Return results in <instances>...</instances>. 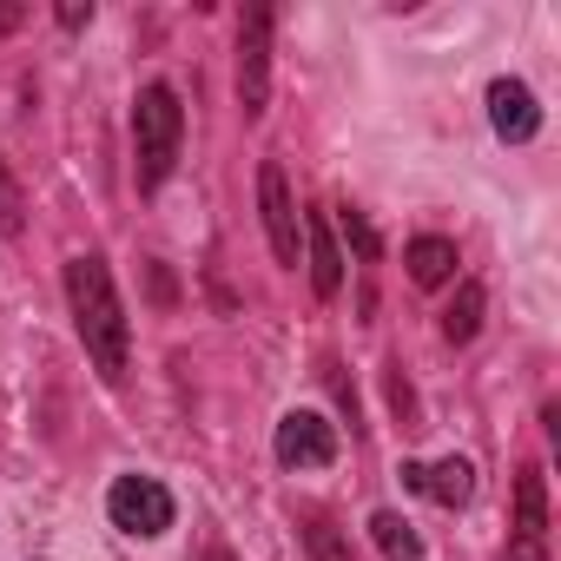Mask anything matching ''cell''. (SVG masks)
Segmentation results:
<instances>
[{
	"label": "cell",
	"instance_id": "cell-16",
	"mask_svg": "<svg viewBox=\"0 0 561 561\" xmlns=\"http://www.w3.org/2000/svg\"><path fill=\"white\" fill-rule=\"evenodd\" d=\"M331 231H344V238H351V251H357V264H377V251H383V244H377V231H370V218H364L357 205H344V211L331 218Z\"/></svg>",
	"mask_w": 561,
	"mask_h": 561
},
{
	"label": "cell",
	"instance_id": "cell-9",
	"mask_svg": "<svg viewBox=\"0 0 561 561\" xmlns=\"http://www.w3.org/2000/svg\"><path fill=\"white\" fill-rule=\"evenodd\" d=\"M305 251H311V291L318 298H337L344 291V251H337V231L324 211L305 218Z\"/></svg>",
	"mask_w": 561,
	"mask_h": 561
},
{
	"label": "cell",
	"instance_id": "cell-15",
	"mask_svg": "<svg viewBox=\"0 0 561 561\" xmlns=\"http://www.w3.org/2000/svg\"><path fill=\"white\" fill-rule=\"evenodd\" d=\"M27 231V192L8 165V152H0V238H21Z\"/></svg>",
	"mask_w": 561,
	"mask_h": 561
},
{
	"label": "cell",
	"instance_id": "cell-11",
	"mask_svg": "<svg viewBox=\"0 0 561 561\" xmlns=\"http://www.w3.org/2000/svg\"><path fill=\"white\" fill-rule=\"evenodd\" d=\"M298 535H305L311 561H357L351 528H337V515H324V508H298Z\"/></svg>",
	"mask_w": 561,
	"mask_h": 561
},
{
	"label": "cell",
	"instance_id": "cell-2",
	"mask_svg": "<svg viewBox=\"0 0 561 561\" xmlns=\"http://www.w3.org/2000/svg\"><path fill=\"white\" fill-rule=\"evenodd\" d=\"M179 146H185V106L165 80L139 87L133 100V185L152 198L172 172H179Z\"/></svg>",
	"mask_w": 561,
	"mask_h": 561
},
{
	"label": "cell",
	"instance_id": "cell-12",
	"mask_svg": "<svg viewBox=\"0 0 561 561\" xmlns=\"http://www.w3.org/2000/svg\"><path fill=\"white\" fill-rule=\"evenodd\" d=\"M423 495L443 502V508H469V495H476V462H469V456H449V462L423 469Z\"/></svg>",
	"mask_w": 561,
	"mask_h": 561
},
{
	"label": "cell",
	"instance_id": "cell-5",
	"mask_svg": "<svg viewBox=\"0 0 561 561\" xmlns=\"http://www.w3.org/2000/svg\"><path fill=\"white\" fill-rule=\"evenodd\" d=\"M257 211H264L271 257H277V264H298V251H305V218H298L291 179H285V165H277V159L257 165Z\"/></svg>",
	"mask_w": 561,
	"mask_h": 561
},
{
	"label": "cell",
	"instance_id": "cell-14",
	"mask_svg": "<svg viewBox=\"0 0 561 561\" xmlns=\"http://www.w3.org/2000/svg\"><path fill=\"white\" fill-rule=\"evenodd\" d=\"M370 541L383 548V561H423V535H416L403 515H390V508L370 515Z\"/></svg>",
	"mask_w": 561,
	"mask_h": 561
},
{
	"label": "cell",
	"instance_id": "cell-3",
	"mask_svg": "<svg viewBox=\"0 0 561 561\" xmlns=\"http://www.w3.org/2000/svg\"><path fill=\"white\" fill-rule=\"evenodd\" d=\"M106 522H113L119 535H133V541H159V535L179 522V502H172V489L152 482V476H113V489H106Z\"/></svg>",
	"mask_w": 561,
	"mask_h": 561
},
{
	"label": "cell",
	"instance_id": "cell-8",
	"mask_svg": "<svg viewBox=\"0 0 561 561\" xmlns=\"http://www.w3.org/2000/svg\"><path fill=\"white\" fill-rule=\"evenodd\" d=\"M489 126H495V139L502 146H528L535 133H541V100H535V87L528 80H489Z\"/></svg>",
	"mask_w": 561,
	"mask_h": 561
},
{
	"label": "cell",
	"instance_id": "cell-1",
	"mask_svg": "<svg viewBox=\"0 0 561 561\" xmlns=\"http://www.w3.org/2000/svg\"><path fill=\"white\" fill-rule=\"evenodd\" d=\"M67 311H73V331L93 357V370L106 383H126V351H133V324H126V305L113 291V271L100 251H73L67 257Z\"/></svg>",
	"mask_w": 561,
	"mask_h": 561
},
{
	"label": "cell",
	"instance_id": "cell-7",
	"mask_svg": "<svg viewBox=\"0 0 561 561\" xmlns=\"http://www.w3.org/2000/svg\"><path fill=\"white\" fill-rule=\"evenodd\" d=\"M271 449H277L285 469H331L337 462V423L318 416V410H285V416H277Z\"/></svg>",
	"mask_w": 561,
	"mask_h": 561
},
{
	"label": "cell",
	"instance_id": "cell-17",
	"mask_svg": "<svg viewBox=\"0 0 561 561\" xmlns=\"http://www.w3.org/2000/svg\"><path fill=\"white\" fill-rule=\"evenodd\" d=\"M60 27H67V34L93 27V0H87V8H80V0H67V8H60Z\"/></svg>",
	"mask_w": 561,
	"mask_h": 561
},
{
	"label": "cell",
	"instance_id": "cell-6",
	"mask_svg": "<svg viewBox=\"0 0 561 561\" xmlns=\"http://www.w3.org/2000/svg\"><path fill=\"white\" fill-rule=\"evenodd\" d=\"M502 561H548V482H541V462H522V476H515V522H508Z\"/></svg>",
	"mask_w": 561,
	"mask_h": 561
},
{
	"label": "cell",
	"instance_id": "cell-4",
	"mask_svg": "<svg viewBox=\"0 0 561 561\" xmlns=\"http://www.w3.org/2000/svg\"><path fill=\"white\" fill-rule=\"evenodd\" d=\"M271 27H277V8H251L238 21V113L244 119H264L271 106Z\"/></svg>",
	"mask_w": 561,
	"mask_h": 561
},
{
	"label": "cell",
	"instance_id": "cell-19",
	"mask_svg": "<svg viewBox=\"0 0 561 561\" xmlns=\"http://www.w3.org/2000/svg\"><path fill=\"white\" fill-rule=\"evenodd\" d=\"M198 561H238V554H231V548H225V541H211V548H205V554H198Z\"/></svg>",
	"mask_w": 561,
	"mask_h": 561
},
{
	"label": "cell",
	"instance_id": "cell-10",
	"mask_svg": "<svg viewBox=\"0 0 561 561\" xmlns=\"http://www.w3.org/2000/svg\"><path fill=\"white\" fill-rule=\"evenodd\" d=\"M403 264H410V285L416 291H436V285H449L456 277V238H436V231H423V238H410L403 244Z\"/></svg>",
	"mask_w": 561,
	"mask_h": 561
},
{
	"label": "cell",
	"instance_id": "cell-13",
	"mask_svg": "<svg viewBox=\"0 0 561 561\" xmlns=\"http://www.w3.org/2000/svg\"><path fill=\"white\" fill-rule=\"evenodd\" d=\"M482 311H489V291L476 285V277H462L456 298H449V311H443V337H449V344H469V337L482 331Z\"/></svg>",
	"mask_w": 561,
	"mask_h": 561
},
{
	"label": "cell",
	"instance_id": "cell-18",
	"mask_svg": "<svg viewBox=\"0 0 561 561\" xmlns=\"http://www.w3.org/2000/svg\"><path fill=\"white\" fill-rule=\"evenodd\" d=\"M21 21H27V8H0V34H14Z\"/></svg>",
	"mask_w": 561,
	"mask_h": 561
}]
</instances>
